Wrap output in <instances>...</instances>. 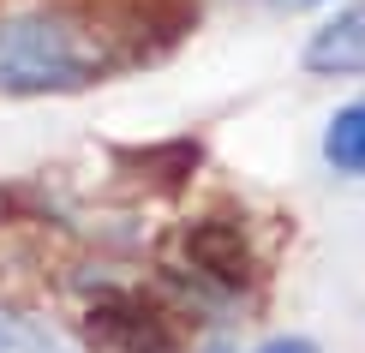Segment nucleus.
<instances>
[{"label": "nucleus", "mask_w": 365, "mask_h": 353, "mask_svg": "<svg viewBox=\"0 0 365 353\" xmlns=\"http://www.w3.org/2000/svg\"><path fill=\"white\" fill-rule=\"evenodd\" d=\"M257 353H317V342H312V335H269Z\"/></svg>", "instance_id": "nucleus-7"}, {"label": "nucleus", "mask_w": 365, "mask_h": 353, "mask_svg": "<svg viewBox=\"0 0 365 353\" xmlns=\"http://www.w3.org/2000/svg\"><path fill=\"white\" fill-rule=\"evenodd\" d=\"M0 353H72V347H60L48 329H36V324H19V317H0Z\"/></svg>", "instance_id": "nucleus-6"}, {"label": "nucleus", "mask_w": 365, "mask_h": 353, "mask_svg": "<svg viewBox=\"0 0 365 353\" xmlns=\"http://www.w3.org/2000/svg\"><path fill=\"white\" fill-rule=\"evenodd\" d=\"M287 6H317V0H287Z\"/></svg>", "instance_id": "nucleus-8"}, {"label": "nucleus", "mask_w": 365, "mask_h": 353, "mask_svg": "<svg viewBox=\"0 0 365 353\" xmlns=\"http://www.w3.org/2000/svg\"><path fill=\"white\" fill-rule=\"evenodd\" d=\"M180 252H186V270L197 282L222 287V294H246L252 287V245L234 222L210 216V222H192L180 234Z\"/></svg>", "instance_id": "nucleus-3"}, {"label": "nucleus", "mask_w": 365, "mask_h": 353, "mask_svg": "<svg viewBox=\"0 0 365 353\" xmlns=\"http://www.w3.org/2000/svg\"><path fill=\"white\" fill-rule=\"evenodd\" d=\"M96 72H102V60L78 36L72 19H60V12H19V19H0V90H6V96L84 90Z\"/></svg>", "instance_id": "nucleus-1"}, {"label": "nucleus", "mask_w": 365, "mask_h": 353, "mask_svg": "<svg viewBox=\"0 0 365 353\" xmlns=\"http://www.w3.org/2000/svg\"><path fill=\"white\" fill-rule=\"evenodd\" d=\"M299 60H306L312 78H359L365 72V0L317 24Z\"/></svg>", "instance_id": "nucleus-4"}, {"label": "nucleus", "mask_w": 365, "mask_h": 353, "mask_svg": "<svg viewBox=\"0 0 365 353\" xmlns=\"http://www.w3.org/2000/svg\"><path fill=\"white\" fill-rule=\"evenodd\" d=\"M324 162L336 174L365 180V102H347V108L324 126Z\"/></svg>", "instance_id": "nucleus-5"}, {"label": "nucleus", "mask_w": 365, "mask_h": 353, "mask_svg": "<svg viewBox=\"0 0 365 353\" xmlns=\"http://www.w3.org/2000/svg\"><path fill=\"white\" fill-rule=\"evenodd\" d=\"M90 335L108 353H180V329L150 294H108L90 312Z\"/></svg>", "instance_id": "nucleus-2"}]
</instances>
